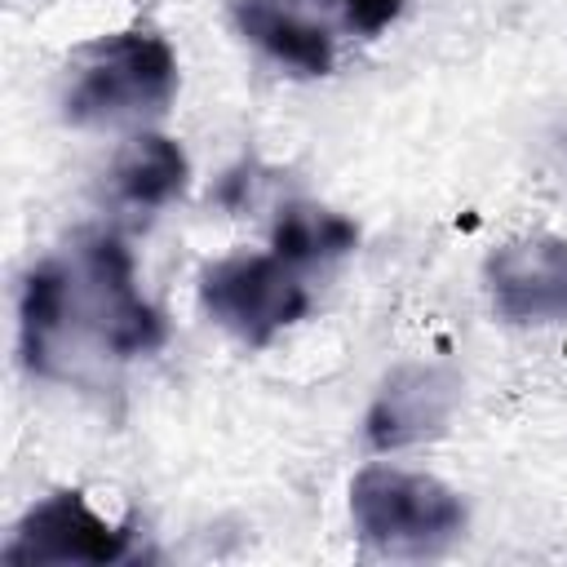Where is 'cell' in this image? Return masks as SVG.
<instances>
[{
  "label": "cell",
  "instance_id": "obj_7",
  "mask_svg": "<svg viewBox=\"0 0 567 567\" xmlns=\"http://www.w3.org/2000/svg\"><path fill=\"white\" fill-rule=\"evenodd\" d=\"M456 403H461V381L447 368H425V363L399 368L377 390V403L368 412V443L377 452H390L434 439L447 430Z\"/></svg>",
  "mask_w": 567,
  "mask_h": 567
},
{
  "label": "cell",
  "instance_id": "obj_2",
  "mask_svg": "<svg viewBox=\"0 0 567 567\" xmlns=\"http://www.w3.org/2000/svg\"><path fill=\"white\" fill-rule=\"evenodd\" d=\"M350 514L359 536L381 554H434L465 527V505L430 474L368 465L350 483Z\"/></svg>",
  "mask_w": 567,
  "mask_h": 567
},
{
  "label": "cell",
  "instance_id": "obj_11",
  "mask_svg": "<svg viewBox=\"0 0 567 567\" xmlns=\"http://www.w3.org/2000/svg\"><path fill=\"white\" fill-rule=\"evenodd\" d=\"M359 239L354 221L328 213V208H288L275 226V257H284L288 266L301 261H323V257H341L350 252Z\"/></svg>",
  "mask_w": 567,
  "mask_h": 567
},
{
  "label": "cell",
  "instance_id": "obj_6",
  "mask_svg": "<svg viewBox=\"0 0 567 567\" xmlns=\"http://www.w3.org/2000/svg\"><path fill=\"white\" fill-rule=\"evenodd\" d=\"M487 292L509 323L567 319V239L527 235L487 257Z\"/></svg>",
  "mask_w": 567,
  "mask_h": 567
},
{
  "label": "cell",
  "instance_id": "obj_12",
  "mask_svg": "<svg viewBox=\"0 0 567 567\" xmlns=\"http://www.w3.org/2000/svg\"><path fill=\"white\" fill-rule=\"evenodd\" d=\"M337 4H341L346 22H350L354 31H363V35L385 31V27L399 18V9H403V0H337Z\"/></svg>",
  "mask_w": 567,
  "mask_h": 567
},
{
  "label": "cell",
  "instance_id": "obj_9",
  "mask_svg": "<svg viewBox=\"0 0 567 567\" xmlns=\"http://www.w3.org/2000/svg\"><path fill=\"white\" fill-rule=\"evenodd\" d=\"M66 301H71V266L40 261L22 288V354L31 372H58Z\"/></svg>",
  "mask_w": 567,
  "mask_h": 567
},
{
  "label": "cell",
  "instance_id": "obj_3",
  "mask_svg": "<svg viewBox=\"0 0 567 567\" xmlns=\"http://www.w3.org/2000/svg\"><path fill=\"white\" fill-rule=\"evenodd\" d=\"M204 310L248 346H266L310 306L284 257H226L199 275Z\"/></svg>",
  "mask_w": 567,
  "mask_h": 567
},
{
  "label": "cell",
  "instance_id": "obj_5",
  "mask_svg": "<svg viewBox=\"0 0 567 567\" xmlns=\"http://www.w3.org/2000/svg\"><path fill=\"white\" fill-rule=\"evenodd\" d=\"M133 532L97 518L80 492H53L40 501L0 549L4 563H115L124 558Z\"/></svg>",
  "mask_w": 567,
  "mask_h": 567
},
{
  "label": "cell",
  "instance_id": "obj_1",
  "mask_svg": "<svg viewBox=\"0 0 567 567\" xmlns=\"http://www.w3.org/2000/svg\"><path fill=\"white\" fill-rule=\"evenodd\" d=\"M177 93V58L155 31H115L93 40L75 62L66 93L71 124H120L155 115Z\"/></svg>",
  "mask_w": 567,
  "mask_h": 567
},
{
  "label": "cell",
  "instance_id": "obj_10",
  "mask_svg": "<svg viewBox=\"0 0 567 567\" xmlns=\"http://www.w3.org/2000/svg\"><path fill=\"white\" fill-rule=\"evenodd\" d=\"M111 186H115L120 204H128V208H159L173 195H182L186 155L177 142H168L159 133H142L120 151V159L111 168Z\"/></svg>",
  "mask_w": 567,
  "mask_h": 567
},
{
  "label": "cell",
  "instance_id": "obj_4",
  "mask_svg": "<svg viewBox=\"0 0 567 567\" xmlns=\"http://www.w3.org/2000/svg\"><path fill=\"white\" fill-rule=\"evenodd\" d=\"M80 275L75 297L89 315L93 337L115 354H146L164 341V319L137 297L133 288V261L115 235H93L80 248Z\"/></svg>",
  "mask_w": 567,
  "mask_h": 567
},
{
  "label": "cell",
  "instance_id": "obj_8",
  "mask_svg": "<svg viewBox=\"0 0 567 567\" xmlns=\"http://www.w3.org/2000/svg\"><path fill=\"white\" fill-rule=\"evenodd\" d=\"M230 13L239 22V31L257 49H266L275 62L292 66L301 75H323L332 66V40H328V31L315 27V22H306V18H297L292 9H284L275 0H235Z\"/></svg>",
  "mask_w": 567,
  "mask_h": 567
}]
</instances>
